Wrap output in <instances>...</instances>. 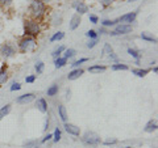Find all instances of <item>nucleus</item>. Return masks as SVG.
Returning a JSON list of instances; mask_svg holds the SVG:
<instances>
[{
  "instance_id": "1",
  "label": "nucleus",
  "mask_w": 158,
  "mask_h": 148,
  "mask_svg": "<svg viewBox=\"0 0 158 148\" xmlns=\"http://www.w3.org/2000/svg\"><path fill=\"white\" fill-rule=\"evenodd\" d=\"M29 11L34 19H41V17L44 16L45 11H46L45 3L42 1V0H32L30 5H29Z\"/></svg>"
},
{
  "instance_id": "2",
  "label": "nucleus",
  "mask_w": 158,
  "mask_h": 148,
  "mask_svg": "<svg viewBox=\"0 0 158 148\" xmlns=\"http://www.w3.org/2000/svg\"><path fill=\"white\" fill-rule=\"evenodd\" d=\"M40 32H41V29H40V25L36 20L25 21V24H24V34H25V37L34 38L40 34Z\"/></svg>"
},
{
  "instance_id": "3",
  "label": "nucleus",
  "mask_w": 158,
  "mask_h": 148,
  "mask_svg": "<svg viewBox=\"0 0 158 148\" xmlns=\"http://www.w3.org/2000/svg\"><path fill=\"white\" fill-rule=\"evenodd\" d=\"M36 47V41L34 38L32 37H23L19 41V49L23 53H26V51H30Z\"/></svg>"
},
{
  "instance_id": "4",
  "label": "nucleus",
  "mask_w": 158,
  "mask_h": 148,
  "mask_svg": "<svg viewBox=\"0 0 158 148\" xmlns=\"http://www.w3.org/2000/svg\"><path fill=\"white\" fill-rule=\"evenodd\" d=\"M82 140H83V143L89 144V146H98L100 143V136L94 131H87L82 136Z\"/></svg>"
},
{
  "instance_id": "5",
  "label": "nucleus",
  "mask_w": 158,
  "mask_h": 148,
  "mask_svg": "<svg viewBox=\"0 0 158 148\" xmlns=\"http://www.w3.org/2000/svg\"><path fill=\"white\" fill-rule=\"evenodd\" d=\"M132 33V26L130 25H125V24H120V25H116L115 30L109 32V35H124V34H129Z\"/></svg>"
},
{
  "instance_id": "6",
  "label": "nucleus",
  "mask_w": 158,
  "mask_h": 148,
  "mask_svg": "<svg viewBox=\"0 0 158 148\" xmlns=\"http://www.w3.org/2000/svg\"><path fill=\"white\" fill-rule=\"evenodd\" d=\"M15 53H16V51H15V47L10 43H4V45H1V47H0V54H1L4 58L13 56Z\"/></svg>"
},
{
  "instance_id": "7",
  "label": "nucleus",
  "mask_w": 158,
  "mask_h": 148,
  "mask_svg": "<svg viewBox=\"0 0 158 148\" xmlns=\"http://www.w3.org/2000/svg\"><path fill=\"white\" fill-rule=\"evenodd\" d=\"M136 17H137V12H130V13L123 14V16H121L120 19H117V20H118V22H121V24L130 25V24H132L133 21L136 20Z\"/></svg>"
},
{
  "instance_id": "8",
  "label": "nucleus",
  "mask_w": 158,
  "mask_h": 148,
  "mask_svg": "<svg viewBox=\"0 0 158 148\" xmlns=\"http://www.w3.org/2000/svg\"><path fill=\"white\" fill-rule=\"evenodd\" d=\"M34 98H36L34 93H25V95H23V96H19V97L16 98V102L20 105H25V104L32 102Z\"/></svg>"
},
{
  "instance_id": "9",
  "label": "nucleus",
  "mask_w": 158,
  "mask_h": 148,
  "mask_svg": "<svg viewBox=\"0 0 158 148\" xmlns=\"http://www.w3.org/2000/svg\"><path fill=\"white\" fill-rule=\"evenodd\" d=\"M65 130L67 131V134L72 135V136H79L80 135V130H79L78 126L72 125V123H65Z\"/></svg>"
},
{
  "instance_id": "10",
  "label": "nucleus",
  "mask_w": 158,
  "mask_h": 148,
  "mask_svg": "<svg viewBox=\"0 0 158 148\" xmlns=\"http://www.w3.org/2000/svg\"><path fill=\"white\" fill-rule=\"evenodd\" d=\"M72 7L75 8L77 14H79V16L89 12V7H87V4H84V3H82V1H75L74 4H72Z\"/></svg>"
},
{
  "instance_id": "11",
  "label": "nucleus",
  "mask_w": 158,
  "mask_h": 148,
  "mask_svg": "<svg viewBox=\"0 0 158 148\" xmlns=\"http://www.w3.org/2000/svg\"><path fill=\"white\" fill-rule=\"evenodd\" d=\"M83 74H84V71H83L82 68H75V69H72V71L67 75V79H69V80H77V79H79V77H80Z\"/></svg>"
},
{
  "instance_id": "12",
  "label": "nucleus",
  "mask_w": 158,
  "mask_h": 148,
  "mask_svg": "<svg viewBox=\"0 0 158 148\" xmlns=\"http://www.w3.org/2000/svg\"><path fill=\"white\" fill-rule=\"evenodd\" d=\"M36 106L41 113H46L48 111V102L45 98H38L37 101H36Z\"/></svg>"
},
{
  "instance_id": "13",
  "label": "nucleus",
  "mask_w": 158,
  "mask_h": 148,
  "mask_svg": "<svg viewBox=\"0 0 158 148\" xmlns=\"http://www.w3.org/2000/svg\"><path fill=\"white\" fill-rule=\"evenodd\" d=\"M7 68H8V66L5 64H3L1 66V68H0V87L3 85V84L5 83V81L8 80V75H7Z\"/></svg>"
},
{
  "instance_id": "14",
  "label": "nucleus",
  "mask_w": 158,
  "mask_h": 148,
  "mask_svg": "<svg viewBox=\"0 0 158 148\" xmlns=\"http://www.w3.org/2000/svg\"><path fill=\"white\" fill-rule=\"evenodd\" d=\"M157 129H158V125H157V121H149V122L145 125V132H154V131H157Z\"/></svg>"
},
{
  "instance_id": "15",
  "label": "nucleus",
  "mask_w": 158,
  "mask_h": 148,
  "mask_svg": "<svg viewBox=\"0 0 158 148\" xmlns=\"http://www.w3.org/2000/svg\"><path fill=\"white\" fill-rule=\"evenodd\" d=\"M79 24H80V16L79 14H72L71 17V21H70V29L71 30H75L79 26Z\"/></svg>"
},
{
  "instance_id": "16",
  "label": "nucleus",
  "mask_w": 158,
  "mask_h": 148,
  "mask_svg": "<svg viewBox=\"0 0 158 148\" xmlns=\"http://www.w3.org/2000/svg\"><path fill=\"white\" fill-rule=\"evenodd\" d=\"M105 69H107L105 66L95 64V66H91V67H89V72H91V74H100V72H104Z\"/></svg>"
},
{
  "instance_id": "17",
  "label": "nucleus",
  "mask_w": 158,
  "mask_h": 148,
  "mask_svg": "<svg viewBox=\"0 0 158 148\" xmlns=\"http://www.w3.org/2000/svg\"><path fill=\"white\" fill-rule=\"evenodd\" d=\"M58 114H59V118L63 121V122H67V111H66V108L63 105H59L58 106Z\"/></svg>"
},
{
  "instance_id": "18",
  "label": "nucleus",
  "mask_w": 158,
  "mask_h": 148,
  "mask_svg": "<svg viewBox=\"0 0 158 148\" xmlns=\"http://www.w3.org/2000/svg\"><path fill=\"white\" fill-rule=\"evenodd\" d=\"M66 63H67V59L63 58V56H59V58L54 59V66H56V68H62Z\"/></svg>"
},
{
  "instance_id": "19",
  "label": "nucleus",
  "mask_w": 158,
  "mask_h": 148,
  "mask_svg": "<svg viewBox=\"0 0 158 148\" xmlns=\"http://www.w3.org/2000/svg\"><path fill=\"white\" fill-rule=\"evenodd\" d=\"M57 93H58V85H57V84L50 85L49 88H48V90H46V95L49 96V97H53V96H56Z\"/></svg>"
},
{
  "instance_id": "20",
  "label": "nucleus",
  "mask_w": 158,
  "mask_h": 148,
  "mask_svg": "<svg viewBox=\"0 0 158 148\" xmlns=\"http://www.w3.org/2000/svg\"><path fill=\"white\" fill-rule=\"evenodd\" d=\"M112 54H113V49H112V46L109 43H105L104 47H103V55L107 56V58H109Z\"/></svg>"
},
{
  "instance_id": "21",
  "label": "nucleus",
  "mask_w": 158,
  "mask_h": 148,
  "mask_svg": "<svg viewBox=\"0 0 158 148\" xmlns=\"http://www.w3.org/2000/svg\"><path fill=\"white\" fill-rule=\"evenodd\" d=\"M148 72H149V69H142V68L132 69V74H133V75H136V76H138V77H144V76H146Z\"/></svg>"
},
{
  "instance_id": "22",
  "label": "nucleus",
  "mask_w": 158,
  "mask_h": 148,
  "mask_svg": "<svg viewBox=\"0 0 158 148\" xmlns=\"http://www.w3.org/2000/svg\"><path fill=\"white\" fill-rule=\"evenodd\" d=\"M10 111H11V105L10 104H7L5 106H3L1 109H0V121L4 118L5 116H8V114H10Z\"/></svg>"
},
{
  "instance_id": "23",
  "label": "nucleus",
  "mask_w": 158,
  "mask_h": 148,
  "mask_svg": "<svg viewBox=\"0 0 158 148\" xmlns=\"http://www.w3.org/2000/svg\"><path fill=\"white\" fill-rule=\"evenodd\" d=\"M140 37H141L144 41H148V42H153V43H157V38H154L153 35H150V34H149V33H146V32L141 33V35H140Z\"/></svg>"
},
{
  "instance_id": "24",
  "label": "nucleus",
  "mask_w": 158,
  "mask_h": 148,
  "mask_svg": "<svg viewBox=\"0 0 158 148\" xmlns=\"http://www.w3.org/2000/svg\"><path fill=\"white\" fill-rule=\"evenodd\" d=\"M111 69H112V71H127V69H128V66L121 64V63H117V64H112Z\"/></svg>"
},
{
  "instance_id": "25",
  "label": "nucleus",
  "mask_w": 158,
  "mask_h": 148,
  "mask_svg": "<svg viewBox=\"0 0 158 148\" xmlns=\"http://www.w3.org/2000/svg\"><path fill=\"white\" fill-rule=\"evenodd\" d=\"M118 22V20H103L102 25L103 28H107V26H116Z\"/></svg>"
},
{
  "instance_id": "26",
  "label": "nucleus",
  "mask_w": 158,
  "mask_h": 148,
  "mask_svg": "<svg viewBox=\"0 0 158 148\" xmlns=\"http://www.w3.org/2000/svg\"><path fill=\"white\" fill-rule=\"evenodd\" d=\"M128 54L132 56V58H135L136 60H140V58H141V54H140L137 50L132 49V47H129V49H128Z\"/></svg>"
},
{
  "instance_id": "27",
  "label": "nucleus",
  "mask_w": 158,
  "mask_h": 148,
  "mask_svg": "<svg viewBox=\"0 0 158 148\" xmlns=\"http://www.w3.org/2000/svg\"><path fill=\"white\" fill-rule=\"evenodd\" d=\"M65 37V33L63 32H58V33H56V34H53L51 35V38H50V42H56V41H61L62 38Z\"/></svg>"
},
{
  "instance_id": "28",
  "label": "nucleus",
  "mask_w": 158,
  "mask_h": 148,
  "mask_svg": "<svg viewBox=\"0 0 158 148\" xmlns=\"http://www.w3.org/2000/svg\"><path fill=\"white\" fill-rule=\"evenodd\" d=\"M65 56L63 58H66V59H70V58H72V56H75V54H77V51H75L74 49H65Z\"/></svg>"
},
{
  "instance_id": "29",
  "label": "nucleus",
  "mask_w": 158,
  "mask_h": 148,
  "mask_svg": "<svg viewBox=\"0 0 158 148\" xmlns=\"http://www.w3.org/2000/svg\"><path fill=\"white\" fill-rule=\"evenodd\" d=\"M36 68V72H37V75H41L42 72H44V68H45V63L44 62H37L34 66Z\"/></svg>"
},
{
  "instance_id": "30",
  "label": "nucleus",
  "mask_w": 158,
  "mask_h": 148,
  "mask_svg": "<svg viewBox=\"0 0 158 148\" xmlns=\"http://www.w3.org/2000/svg\"><path fill=\"white\" fill-rule=\"evenodd\" d=\"M63 51H65V46H59V47H57V49L53 51V54H51V55H53L54 59H57V58H59V55L63 53Z\"/></svg>"
},
{
  "instance_id": "31",
  "label": "nucleus",
  "mask_w": 158,
  "mask_h": 148,
  "mask_svg": "<svg viewBox=\"0 0 158 148\" xmlns=\"http://www.w3.org/2000/svg\"><path fill=\"white\" fill-rule=\"evenodd\" d=\"M86 62H89V58H80V59H78V60H75L74 63H72V67L74 68H79V66L82 64V63H86Z\"/></svg>"
},
{
  "instance_id": "32",
  "label": "nucleus",
  "mask_w": 158,
  "mask_h": 148,
  "mask_svg": "<svg viewBox=\"0 0 158 148\" xmlns=\"http://www.w3.org/2000/svg\"><path fill=\"white\" fill-rule=\"evenodd\" d=\"M61 135H62V132H61V130L57 127L56 131H54V134H53V139H54V142H56V143H58V142L61 140Z\"/></svg>"
},
{
  "instance_id": "33",
  "label": "nucleus",
  "mask_w": 158,
  "mask_h": 148,
  "mask_svg": "<svg viewBox=\"0 0 158 148\" xmlns=\"http://www.w3.org/2000/svg\"><path fill=\"white\" fill-rule=\"evenodd\" d=\"M86 35L89 38H91V40H98V33H96L95 30H92V29L89 30V32L86 33Z\"/></svg>"
},
{
  "instance_id": "34",
  "label": "nucleus",
  "mask_w": 158,
  "mask_h": 148,
  "mask_svg": "<svg viewBox=\"0 0 158 148\" xmlns=\"http://www.w3.org/2000/svg\"><path fill=\"white\" fill-rule=\"evenodd\" d=\"M21 89V84L20 83H13L11 87V90L12 92H15V90H20Z\"/></svg>"
},
{
  "instance_id": "35",
  "label": "nucleus",
  "mask_w": 158,
  "mask_h": 148,
  "mask_svg": "<svg viewBox=\"0 0 158 148\" xmlns=\"http://www.w3.org/2000/svg\"><path fill=\"white\" fill-rule=\"evenodd\" d=\"M25 81H26V83H34V81H36V75H29V76H26Z\"/></svg>"
},
{
  "instance_id": "36",
  "label": "nucleus",
  "mask_w": 158,
  "mask_h": 148,
  "mask_svg": "<svg viewBox=\"0 0 158 148\" xmlns=\"http://www.w3.org/2000/svg\"><path fill=\"white\" fill-rule=\"evenodd\" d=\"M96 43H98V40H92L87 43V47H89V49H92V47L96 46Z\"/></svg>"
},
{
  "instance_id": "37",
  "label": "nucleus",
  "mask_w": 158,
  "mask_h": 148,
  "mask_svg": "<svg viewBox=\"0 0 158 148\" xmlns=\"http://www.w3.org/2000/svg\"><path fill=\"white\" fill-rule=\"evenodd\" d=\"M90 21L92 24H98L99 19H98V16H95V14H90Z\"/></svg>"
},
{
  "instance_id": "38",
  "label": "nucleus",
  "mask_w": 158,
  "mask_h": 148,
  "mask_svg": "<svg viewBox=\"0 0 158 148\" xmlns=\"http://www.w3.org/2000/svg\"><path fill=\"white\" fill-rule=\"evenodd\" d=\"M117 140L116 139H112V140H104V144L105 146H109V144H116Z\"/></svg>"
},
{
  "instance_id": "39",
  "label": "nucleus",
  "mask_w": 158,
  "mask_h": 148,
  "mask_svg": "<svg viewBox=\"0 0 158 148\" xmlns=\"http://www.w3.org/2000/svg\"><path fill=\"white\" fill-rule=\"evenodd\" d=\"M51 138H53V135H51V134H48L46 135V136H45L44 139H42V143H45V142H48V140H50V139Z\"/></svg>"
},
{
  "instance_id": "40",
  "label": "nucleus",
  "mask_w": 158,
  "mask_h": 148,
  "mask_svg": "<svg viewBox=\"0 0 158 148\" xmlns=\"http://www.w3.org/2000/svg\"><path fill=\"white\" fill-rule=\"evenodd\" d=\"M11 1H12V0H0V4H1V5H8V4H11Z\"/></svg>"
},
{
  "instance_id": "41",
  "label": "nucleus",
  "mask_w": 158,
  "mask_h": 148,
  "mask_svg": "<svg viewBox=\"0 0 158 148\" xmlns=\"http://www.w3.org/2000/svg\"><path fill=\"white\" fill-rule=\"evenodd\" d=\"M112 1H113V0H103V4H104V5H108V4H111Z\"/></svg>"
},
{
  "instance_id": "42",
  "label": "nucleus",
  "mask_w": 158,
  "mask_h": 148,
  "mask_svg": "<svg viewBox=\"0 0 158 148\" xmlns=\"http://www.w3.org/2000/svg\"><path fill=\"white\" fill-rule=\"evenodd\" d=\"M99 33H100V34H105V33H108V32H107V30H105L104 28H102V29L99 30Z\"/></svg>"
},
{
  "instance_id": "43",
  "label": "nucleus",
  "mask_w": 158,
  "mask_h": 148,
  "mask_svg": "<svg viewBox=\"0 0 158 148\" xmlns=\"http://www.w3.org/2000/svg\"><path fill=\"white\" fill-rule=\"evenodd\" d=\"M45 130H48V129H49V119H48L46 121V123H45V127H44Z\"/></svg>"
},
{
  "instance_id": "44",
  "label": "nucleus",
  "mask_w": 158,
  "mask_h": 148,
  "mask_svg": "<svg viewBox=\"0 0 158 148\" xmlns=\"http://www.w3.org/2000/svg\"><path fill=\"white\" fill-rule=\"evenodd\" d=\"M153 72H154V74H157V72H158V68L156 67V66H154V67H153Z\"/></svg>"
},
{
  "instance_id": "45",
  "label": "nucleus",
  "mask_w": 158,
  "mask_h": 148,
  "mask_svg": "<svg viewBox=\"0 0 158 148\" xmlns=\"http://www.w3.org/2000/svg\"><path fill=\"white\" fill-rule=\"evenodd\" d=\"M121 148H133V147H121Z\"/></svg>"
},
{
  "instance_id": "46",
  "label": "nucleus",
  "mask_w": 158,
  "mask_h": 148,
  "mask_svg": "<svg viewBox=\"0 0 158 148\" xmlns=\"http://www.w3.org/2000/svg\"><path fill=\"white\" fill-rule=\"evenodd\" d=\"M129 1H136V0H129Z\"/></svg>"
},
{
  "instance_id": "47",
  "label": "nucleus",
  "mask_w": 158,
  "mask_h": 148,
  "mask_svg": "<svg viewBox=\"0 0 158 148\" xmlns=\"http://www.w3.org/2000/svg\"><path fill=\"white\" fill-rule=\"evenodd\" d=\"M44 1H50V0H44Z\"/></svg>"
}]
</instances>
